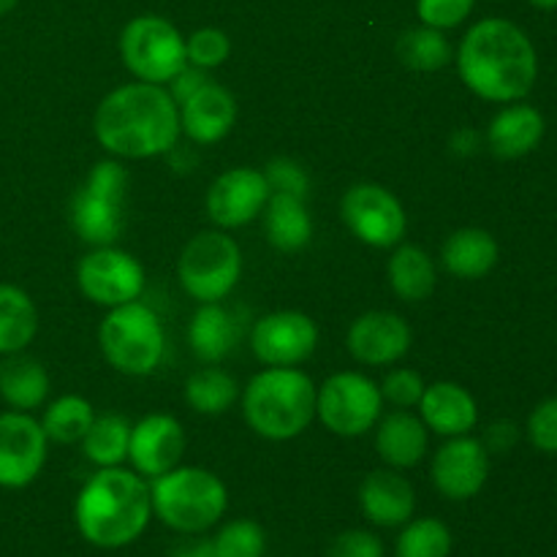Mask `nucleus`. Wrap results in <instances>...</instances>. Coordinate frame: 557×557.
<instances>
[{"mask_svg": "<svg viewBox=\"0 0 557 557\" xmlns=\"http://www.w3.org/2000/svg\"><path fill=\"white\" fill-rule=\"evenodd\" d=\"M457 71L471 92L493 103L522 101L539 79V54L520 25L500 16L476 22L457 49Z\"/></svg>", "mask_w": 557, "mask_h": 557, "instance_id": "1", "label": "nucleus"}, {"mask_svg": "<svg viewBox=\"0 0 557 557\" xmlns=\"http://www.w3.org/2000/svg\"><path fill=\"white\" fill-rule=\"evenodd\" d=\"M98 145L117 158H156L177 147L180 107L163 85L131 82L109 92L92 117Z\"/></svg>", "mask_w": 557, "mask_h": 557, "instance_id": "2", "label": "nucleus"}, {"mask_svg": "<svg viewBox=\"0 0 557 557\" xmlns=\"http://www.w3.org/2000/svg\"><path fill=\"white\" fill-rule=\"evenodd\" d=\"M74 517L82 539L92 547H128L150 525V487L139 473L125 471L120 466L101 468L82 487Z\"/></svg>", "mask_w": 557, "mask_h": 557, "instance_id": "3", "label": "nucleus"}, {"mask_svg": "<svg viewBox=\"0 0 557 557\" xmlns=\"http://www.w3.org/2000/svg\"><path fill=\"white\" fill-rule=\"evenodd\" d=\"M315 384L297 368H267L245 386L243 413L256 435L292 441L315 417Z\"/></svg>", "mask_w": 557, "mask_h": 557, "instance_id": "4", "label": "nucleus"}, {"mask_svg": "<svg viewBox=\"0 0 557 557\" xmlns=\"http://www.w3.org/2000/svg\"><path fill=\"white\" fill-rule=\"evenodd\" d=\"M152 515L177 533H205L228 506L226 484L205 468H172L150 484Z\"/></svg>", "mask_w": 557, "mask_h": 557, "instance_id": "5", "label": "nucleus"}, {"mask_svg": "<svg viewBox=\"0 0 557 557\" xmlns=\"http://www.w3.org/2000/svg\"><path fill=\"white\" fill-rule=\"evenodd\" d=\"M98 343L117 373L150 375L166 351L161 319L139 299L109 310L98 330Z\"/></svg>", "mask_w": 557, "mask_h": 557, "instance_id": "6", "label": "nucleus"}, {"mask_svg": "<svg viewBox=\"0 0 557 557\" xmlns=\"http://www.w3.org/2000/svg\"><path fill=\"white\" fill-rule=\"evenodd\" d=\"M180 286L199 305L221 302L243 275V253L234 237L223 232H199L183 248L177 264Z\"/></svg>", "mask_w": 557, "mask_h": 557, "instance_id": "7", "label": "nucleus"}, {"mask_svg": "<svg viewBox=\"0 0 557 557\" xmlns=\"http://www.w3.org/2000/svg\"><path fill=\"white\" fill-rule=\"evenodd\" d=\"M120 58L139 82L169 85L188 65L185 38L169 20L145 14L131 20L120 33Z\"/></svg>", "mask_w": 557, "mask_h": 557, "instance_id": "8", "label": "nucleus"}, {"mask_svg": "<svg viewBox=\"0 0 557 557\" xmlns=\"http://www.w3.org/2000/svg\"><path fill=\"white\" fill-rule=\"evenodd\" d=\"M384 395L362 373H335L315 395V413L330 433L343 438H359L381 419Z\"/></svg>", "mask_w": 557, "mask_h": 557, "instance_id": "9", "label": "nucleus"}, {"mask_svg": "<svg viewBox=\"0 0 557 557\" xmlns=\"http://www.w3.org/2000/svg\"><path fill=\"white\" fill-rule=\"evenodd\" d=\"M341 215L348 232L370 248H395L406 237V210L384 185H351L341 201Z\"/></svg>", "mask_w": 557, "mask_h": 557, "instance_id": "10", "label": "nucleus"}, {"mask_svg": "<svg viewBox=\"0 0 557 557\" xmlns=\"http://www.w3.org/2000/svg\"><path fill=\"white\" fill-rule=\"evenodd\" d=\"M76 283L90 302L101 308H120V305L136 302L145 292V267L125 250L101 245L82 256L76 267Z\"/></svg>", "mask_w": 557, "mask_h": 557, "instance_id": "11", "label": "nucleus"}, {"mask_svg": "<svg viewBox=\"0 0 557 557\" xmlns=\"http://www.w3.org/2000/svg\"><path fill=\"white\" fill-rule=\"evenodd\" d=\"M47 433L25 411L0 413V487L22 490L33 484L47 462Z\"/></svg>", "mask_w": 557, "mask_h": 557, "instance_id": "12", "label": "nucleus"}, {"mask_svg": "<svg viewBox=\"0 0 557 557\" xmlns=\"http://www.w3.org/2000/svg\"><path fill=\"white\" fill-rule=\"evenodd\" d=\"M253 354L270 368H297L313 357L319 346V326L310 315L297 310H281L256 321L250 335Z\"/></svg>", "mask_w": 557, "mask_h": 557, "instance_id": "13", "label": "nucleus"}, {"mask_svg": "<svg viewBox=\"0 0 557 557\" xmlns=\"http://www.w3.org/2000/svg\"><path fill=\"white\" fill-rule=\"evenodd\" d=\"M270 194L264 172L250 166L228 169L207 190V215L218 228L248 226L264 212Z\"/></svg>", "mask_w": 557, "mask_h": 557, "instance_id": "14", "label": "nucleus"}, {"mask_svg": "<svg viewBox=\"0 0 557 557\" xmlns=\"http://www.w3.org/2000/svg\"><path fill=\"white\" fill-rule=\"evenodd\" d=\"M490 476V451L471 435L446 441L433 457V482L449 500H471L484 490Z\"/></svg>", "mask_w": 557, "mask_h": 557, "instance_id": "15", "label": "nucleus"}, {"mask_svg": "<svg viewBox=\"0 0 557 557\" xmlns=\"http://www.w3.org/2000/svg\"><path fill=\"white\" fill-rule=\"evenodd\" d=\"M185 451V430L169 413H150L139 424L131 428L128 460L136 473L145 479H156L180 466Z\"/></svg>", "mask_w": 557, "mask_h": 557, "instance_id": "16", "label": "nucleus"}, {"mask_svg": "<svg viewBox=\"0 0 557 557\" xmlns=\"http://www.w3.org/2000/svg\"><path fill=\"white\" fill-rule=\"evenodd\" d=\"M411 348V326L403 315L386 313V310H370L359 315L348 330V351L357 362L373 364H395Z\"/></svg>", "mask_w": 557, "mask_h": 557, "instance_id": "17", "label": "nucleus"}, {"mask_svg": "<svg viewBox=\"0 0 557 557\" xmlns=\"http://www.w3.org/2000/svg\"><path fill=\"white\" fill-rule=\"evenodd\" d=\"M237 123V101L218 82H207L199 92L180 103V128L196 145H215Z\"/></svg>", "mask_w": 557, "mask_h": 557, "instance_id": "18", "label": "nucleus"}, {"mask_svg": "<svg viewBox=\"0 0 557 557\" xmlns=\"http://www.w3.org/2000/svg\"><path fill=\"white\" fill-rule=\"evenodd\" d=\"M417 408L424 428L438 435H446V438L468 435L479 422L476 400H473V395L466 386L455 384V381L430 384Z\"/></svg>", "mask_w": 557, "mask_h": 557, "instance_id": "19", "label": "nucleus"}, {"mask_svg": "<svg viewBox=\"0 0 557 557\" xmlns=\"http://www.w3.org/2000/svg\"><path fill=\"white\" fill-rule=\"evenodd\" d=\"M359 506L373 525L400 528L413 517L417 495L411 482L397 471H373L359 487Z\"/></svg>", "mask_w": 557, "mask_h": 557, "instance_id": "20", "label": "nucleus"}, {"mask_svg": "<svg viewBox=\"0 0 557 557\" xmlns=\"http://www.w3.org/2000/svg\"><path fill=\"white\" fill-rule=\"evenodd\" d=\"M547 120L531 103H509L493 117L487 128V147L504 161L525 158L542 145Z\"/></svg>", "mask_w": 557, "mask_h": 557, "instance_id": "21", "label": "nucleus"}, {"mask_svg": "<svg viewBox=\"0 0 557 557\" xmlns=\"http://www.w3.org/2000/svg\"><path fill=\"white\" fill-rule=\"evenodd\" d=\"M125 199L109 196L92 185H82L71 199V226L87 245H112L125 226Z\"/></svg>", "mask_w": 557, "mask_h": 557, "instance_id": "22", "label": "nucleus"}, {"mask_svg": "<svg viewBox=\"0 0 557 557\" xmlns=\"http://www.w3.org/2000/svg\"><path fill=\"white\" fill-rule=\"evenodd\" d=\"M375 449H379L381 460L395 471L413 468L428 455V428L406 408L386 413L384 419H379Z\"/></svg>", "mask_w": 557, "mask_h": 557, "instance_id": "23", "label": "nucleus"}, {"mask_svg": "<svg viewBox=\"0 0 557 557\" xmlns=\"http://www.w3.org/2000/svg\"><path fill=\"white\" fill-rule=\"evenodd\" d=\"M500 248L487 228L468 226L451 234L441 248V264L460 281H479L498 264Z\"/></svg>", "mask_w": 557, "mask_h": 557, "instance_id": "24", "label": "nucleus"}, {"mask_svg": "<svg viewBox=\"0 0 557 557\" xmlns=\"http://www.w3.org/2000/svg\"><path fill=\"white\" fill-rule=\"evenodd\" d=\"M239 341V321L221 302L201 305L188 326V343L201 362H223Z\"/></svg>", "mask_w": 557, "mask_h": 557, "instance_id": "25", "label": "nucleus"}, {"mask_svg": "<svg viewBox=\"0 0 557 557\" xmlns=\"http://www.w3.org/2000/svg\"><path fill=\"white\" fill-rule=\"evenodd\" d=\"M264 234L270 245L283 253H297L313 237V221L305 199L288 194H270L264 207Z\"/></svg>", "mask_w": 557, "mask_h": 557, "instance_id": "26", "label": "nucleus"}, {"mask_svg": "<svg viewBox=\"0 0 557 557\" xmlns=\"http://www.w3.org/2000/svg\"><path fill=\"white\" fill-rule=\"evenodd\" d=\"M49 395V375L38 359L25 354H11L0 362V397L11 411H33Z\"/></svg>", "mask_w": 557, "mask_h": 557, "instance_id": "27", "label": "nucleus"}, {"mask_svg": "<svg viewBox=\"0 0 557 557\" xmlns=\"http://www.w3.org/2000/svg\"><path fill=\"white\" fill-rule=\"evenodd\" d=\"M38 332V310L30 294L20 286L0 283V354L25 351Z\"/></svg>", "mask_w": 557, "mask_h": 557, "instance_id": "28", "label": "nucleus"}, {"mask_svg": "<svg viewBox=\"0 0 557 557\" xmlns=\"http://www.w3.org/2000/svg\"><path fill=\"white\" fill-rule=\"evenodd\" d=\"M392 292L406 302H422L435 292V264L430 253L419 245H400L389 256Z\"/></svg>", "mask_w": 557, "mask_h": 557, "instance_id": "29", "label": "nucleus"}, {"mask_svg": "<svg viewBox=\"0 0 557 557\" xmlns=\"http://www.w3.org/2000/svg\"><path fill=\"white\" fill-rule=\"evenodd\" d=\"M131 428L134 424L123 413H103V417H96L90 430L85 433V438H82V451L98 468L120 466L128 457Z\"/></svg>", "mask_w": 557, "mask_h": 557, "instance_id": "30", "label": "nucleus"}, {"mask_svg": "<svg viewBox=\"0 0 557 557\" xmlns=\"http://www.w3.org/2000/svg\"><path fill=\"white\" fill-rule=\"evenodd\" d=\"M397 58L411 71H441L451 60V44L444 30L419 25L397 38Z\"/></svg>", "mask_w": 557, "mask_h": 557, "instance_id": "31", "label": "nucleus"}, {"mask_svg": "<svg viewBox=\"0 0 557 557\" xmlns=\"http://www.w3.org/2000/svg\"><path fill=\"white\" fill-rule=\"evenodd\" d=\"M239 389L237 381L221 368H205L196 375H190L185 384V400L196 413L205 417H221L237 400Z\"/></svg>", "mask_w": 557, "mask_h": 557, "instance_id": "32", "label": "nucleus"}, {"mask_svg": "<svg viewBox=\"0 0 557 557\" xmlns=\"http://www.w3.org/2000/svg\"><path fill=\"white\" fill-rule=\"evenodd\" d=\"M92 419V406L79 395H65L60 400H54L52 406L44 411L41 428L47 433L49 441L54 444H79L85 438V433L90 430Z\"/></svg>", "mask_w": 557, "mask_h": 557, "instance_id": "33", "label": "nucleus"}, {"mask_svg": "<svg viewBox=\"0 0 557 557\" xmlns=\"http://www.w3.org/2000/svg\"><path fill=\"white\" fill-rule=\"evenodd\" d=\"M451 531L446 522L435 517L408 520L403 533L397 536V557H449L451 555Z\"/></svg>", "mask_w": 557, "mask_h": 557, "instance_id": "34", "label": "nucleus"}, {"mask_svg": "<svg viewBox=\"0 0 557 557\" xmlns=\"http://www.w3.org/2000/svg\"><path fill=\"white\" fill-rule=\"evenodd\" d=\"M218 557H264L267 536L259 522L232 520L212 539Z\"/></svg>", "mask_w": 557, "mask_h": 557, "instance_id": "35", "label": "nucleus"}, {"mask_svg": "<svg viewBox=\"0 0 557 557\" xmlns=\"http://www.w3.org/2000/svg\"><path fill=\"white\" fill-rule=\"evenodd\" d=\"M185 54H188L190 65L210 71L226 63L232 54V41L218 27H201L194 36L185 38Z\"/></svg>", "mask_w": 557, "mask_h": 557, "instance_id": "36", "label": "nucleus"}, {"mask_svg": "<svg viewBox=\"0 0 557 557\" xmlns=\"http://www.w3.org/2000/svg\"><path fill=\"white\" fill-rule=\"evenodd\" d=\"M476 0H417V14L422 25L435 30H449L471 16Z\"/></svg>", "mask_w": 557, "mask_h": 557, "instance_id": "37", "label": "nucleus"}, {"mask_svg": "<svg viewBox=\"0 0 557 557\" xmlns=\"http://www.w3.org/2000/svg\"><path fill=\"white\" fill-rule=\"evenodd\" d=\"M264 177L270 183L272 194H288L297 196V199L308 196V172L297 161H292V158H272L264 169Z\"/></svg>", "mask_w": 557, "mask_h": 557, "instance_id": "38", "label": "nucleus"}, {"mask_svg": "<svg viewBox=\"0 0 557 557\" xmlns=\"http://www.w3.org/2000/svg\"><path fill=\"white\" fill-rule=\"evenodd\" d=\"M424 389H428V384H424V379L417 373V370L397 368L384 379L381 395H384L392 406L413 408L419 406V400H422Z\"/></svg>", "mask_w": 557, "mask_h": 557, "instance_id": "39", "label": "nucleus"}, {"mask_svg": "<svg viewBox=\"0 0 557 557\" xmlns=\"http://www.w3.org/2000/svg\"><path fill=\"white\" fill-rule=\"evenodd\" d=\"M528 438L544 455H557V395L533 408L528 417Z\"/></svg>", "mask_w": 557, "mask_h": 557, "instance_id": "40", "label": "nucleus"}, {"mask_svg": "<svg viewBox=\"0 0 557 557\" xmlns=\"http://www.w3.org/2000/svg\"><path fill=\"white\" fill-rule=\"evenodd\" d=\"M330 557H384V542L370 531H346L330 544Z\"/></svg>", "mask_w": 557, "mask_h": 557, "instance_id": "41", "label": "nucleus"}, {"mask_svg": "<svg viewBox=\"0 0 557 557\" xmlns=\"http://www.w3.org/2000/svg\"><path fill=\"white\" fill-rule=\"evenodd\" d=\"M207 82H210L207 71L196 69V65L188 63L183 71H177V74L172 76V82H169V92H172V98L177 101V107H180V103L188 101L194 92H199Z\"/></svg>", "mask_w": 557, "mask_h": 557, "instance_id": "42", "label": "nucleus"}, {"mask_svg": "<svg viewBox=\"0 0 557 557\" xmlns=\"http://www.w3.org/2000/svg\"><path fill=\"white\" fill-rule=\"evenodd\" d=\"M520 441V428L509 419H500V422H493L484 433L482 444L490 455H506V451L515 449V444Z\"/></svg>", "mask_w": 557, "mask_h": 557, "instance_id": "43", "label": "nucleus"}, {"mask_svg": "<svg viewBox=\"0 0 557 557\" xmlns=\"http://www.w3.org/2000/svg\"><path fill=\"white\" fill-rule=\"evenodd\" d=\"M449 147H451V152H455V156H460V158L476 156L479 147H482V134H479V131H473V128H460V131H455V134H451Z\"/></svg>", "mask_w": 557, "mask_h": 557, "instance_id": "44", "label": "nucleus"}, {"mask_svg": "<svg viewBox=\"0 0 557 557\" xmlns=\"http://www.w3.org/2000/svg\"><path fill=\"white\" fill-rule=\"evenodd\" d=\"M174 557H218L215 549H212V542H196L188 544V547L180 549Z\"/></svg>", "mask_w": 557, "mask_h": 557, "instance_id": "45", "label": "nucleus"}, {"mask_svg": "<svg viewBox=\"0 0 557 557\" xmlns=\"http://www.w3.org/2000/svg\"><path fill=\"white\" fill-rule=\"evenodd\" d=\"M531 5H536V9H542V11H555L557 0H531Z\"/></svg>", "mask_w": 557, "mask_h": 557, "instance_id": "46", "label": "nucleus"}, {"mask_svg": "<svg viewBox=\"0 0 557 557\" xmlns=\"http://www.w3.org/2000/svg\"><path fill=\"white\" fill-rule=\"evenodd\" d=\"M16 3H20V0H0V16H5L9 11H14Z\"/></svg>", "mask_w": 557, "mask_h": 557, "instance_id": "47", "label": "nucleus"}]
</instances>
